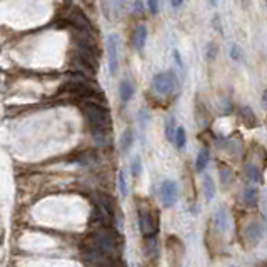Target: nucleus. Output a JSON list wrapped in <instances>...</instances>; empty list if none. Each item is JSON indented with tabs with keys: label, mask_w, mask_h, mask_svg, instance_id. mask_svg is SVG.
I'll use <instances>...</instances> for the list:
<instances>
[{
	"label": "nucleus",
	"mask_w": 267,
	"mask_h": 267,
	"mask_svg": "<svg viewBox=\"0 0 267 267\" xmlns=\"http://www.w3.org/2000/svg\"><path fill=\"white\" fill-rule=\"evenodd\" d=\"M242 199H244V204L247 207H256L257 205V191H256V187H247V189H244Z\"/></svg>",
	"instance_id": "nucleus-15"
},
{
	"label": "nucleus",
	"mask_w": 267,
	"mask_h": 267,
	"mask_svg": "<svg viewBox=\"0 0 267 267\" xmlns=\"http://www.w3.org/2000/svg\"><path fill=\"white\" fill-rule=\"evenodd\" d=\"M175 118L174 117H169L167 122H165V137H167L170 142H174V135H175Z\"/></svg>",
	"instance_id": "nucleus-20"
},
{
	"label": "nucleus",
	"mask_w": 267,
	"mask_h": 267,
	"mask_svg": "<svg viewBox=\"0 0 267 267\" xmlns=\"http://www.w3.org/2000/svg\"><path fill=\"white\" fill-rule=\"evenodd\" d=\"M107 57H109V70L112 75L118 70V39L117 35H110L107 39Z\"/></svg>",
	"instance_id": "nucleus-6"
},
{
	"label": "nucleus",
	"mask_w": 267,
	"mask_h": 267,
	"mask_svg": "<svg viewBox=\"0 0 267 267\" xmlns=\"http://www.w3.org/2000/svg\"><path fill=\"white\" fill-rule=\"evenodd\" d=\"M262 234H264V229H262V224L259 222H251L247 225L246 229V237L249 242H252V244H257V242L262 239Z\"/></svg>",
	"instance_id": "nucleus-7"
},
{
	"label": "nucleus",
	"mask_w": 267,
	"mask_h": 267,
	"mask_svg": "<svg viewBox=\"0 0 267 267\" xmlns=\"http://www.w3.org/2000/svg\"><path fill=\"white\" fill-rule=\"evenodd\" d=\"M177 194H179V189H177V184L174 181H164L160 184V200H162L164 207L174 205Z\"/></svg>",
	"instance_id": "nucleus-5"
},
{
	"label": "nucleus",
	"mask_w": 267,
	"mask_h": 267,
	"mask_svg": "<svg viewBox=\"0 0 267 267\" xmlns=\"http://www.w3.org/2000/svg\"><path fill=\"white\" fill-rule=\"evenodd\" d=\"M145 246H144V251L147 254V257H157L159 254V242L156 239V235H151V237H145Z\"/></svg>",
	"instance_id": "nucleus-12"
},
{
	"label": "nucleus",
	"mask_w": 267,
	"mask_h": 267,
	"mask_svg": "<svg viewBox=\"0 0 267 267\" xmlns=\"http://www.w3.org/2000/svg\"><path fill=\"white\" fill-rule=\"evenodd\" d=\"M139 227L144 237L156 235L159 230V214L151 207H140L139 209Z\"/></svg>",
	"instance_id": "nucleus-2"
},
{
	"label": "nucleus",
	"mask_w": 267,
	"mask_h": 267,
	"mask_svg": "<svg viewBox=\"0 0 267 267\" xmlns=\"http://www.w3.org/2000/svg\"><path fill=\"white\" fill-rule=\"evenodd\" d=\"M117 186H118V192H121L122 197H127L129 195V187H127V175L126 172L121 170L117 175Z\"/></svg>",
	"instance_id": "nucleus-17"
},
{
	"label": "nucleus",
	"mask_w": 267,
	"mask_h": 267,
	"mask_svg": "<svg viewBox=\"0 0 267 267\" xmlns=\"http://www.w3.org/2000/svg\"><path fill=\"white\" fill-rule=\"evenodd\" d=\"M147 7H149L151 14H157V10H159V0H147Z\"/></svg>",
	"instance_id": "nucleus-25"
},
{
	"label": "nucleus",
	"mask_w": 267,
	"mask_h": 267,
	"mask_svg": "<svg viewBox=\"0 0 267 267\" xmlns=\"http://www.w3.org/2000/svg\"><path fill=\"white\" fill-rule=\"evenodd\" d=\"M217 2H219V0H211V5H214V7H216Z\"/></svg>",
	"instance_id": "nucleus-29"
},
{
	"label": "nucleus",
	"mask_w": 267,
	"mask_h": 267,
	"mask_svg": "<svg viewBox=\"0 0 267 267\" xmlns=\"http://www.w3.org/2000/svg\"><path fill=\"white\" fill-rule=\"evenodd\" d=\"M170 4H172V7L174 9H179L181 5L184 4V0H170Z\"/></svg>",
	"instance_id": "nucleus-26"
},
{
	"label": "nucleus",
	"mask_w": 267,
	"mask_h": 267,
	"mask_svg": "<svg viewBox=\"0 0 267 267\" xmlns=\"http://www.w3.org/2000/svg\"><path fill=\"white\" fill-rule=\"evenodd\" d=\"M118 96H121V100L124 104L129 102L134 96V85L130 80H122L121 85H118Z\"/></svg>",
	"instance_id": "nucleus-10"
},
{
	"label": "nucleus",
	"mask_w": 267,
	"mask_h": 267,
	"mask_svg": "<svg viewBox=\"0 0 267 267\" xmlns=\"http://www.w3.org/2000/svg\"><path fill=\"white\" fill-rule=\"evenodd\" d=\"M264 217H265V227H267V194L264 197Z\"/></svg>",
	"instance_id": "nucleus-27"
},
{
	"label": "nucleus",
	"mask_w": 267,
	"mask_h": 267,
	"mask_svg": "<svg viewBox=\"0 0 267 267\" xmlns=\"http://www.w3.org/2000/svg\"><path fill=\"white\" fill-rule=\"evenodd\" d=\"M134 47L137 50H144L145 42H147V27L145 25H139L134 32Z\"/></svg>",
	"instance_id": "nucleus-9"
},
{
	"label": "nucleus",
	"mask_w": 267,
	"mask_h": 267,
	"mask_svg": "<svg viewBox=\"0 0 267 267\" xmlns=\"http://www.w3.org/2000/svg\"><path fill=\"white\" fill-rule=\"evenodd\" d=\"M242 2H247V0H242Z\"/></svg>",
	"instance_id": "nucleus-30"
},
{
	"label": "nucleus",
	"mask_w": 267,
	"mask_h": 267,
	"mask_svg": "<svg viewBox=\"0 0 267 267\" xmlns=\"http://www.w3.org/2000/svg\"><path fill=\"white\" fill-rule=\"evenodd\" d=\"M134 130L132 129H127V130H124V134H122V137H121V151L124 154H127L130 151V147H132L134 144Z\"/></svg>",
	"instance_id": "nucleus-11"
},
{
	"label": "nucleus",
	"mask_w": 267,
	"mask_h": 267,
	"mask_svg": "<svg viewBox=\"0 0 267 267\" xmlns=\"http://www.w3.org/2000/svg\"><path fill=\"white\" fill-rule=\"evenodd\" d=\"M174 84H175V77L172 72H159L157 75H154L152 85L154 91L160 96H169V94L174 91Z\"/></svg>",
	"instance_id": "nucleus-3"
},
{
	"label": "nucleus",
	"mask_w": 267,
	"mask_h": 267,
	"mask_svg": "<svg viewBox=\"0 0 267 267\" xmlns=\"http://www.w3.org/2000/svg\"><path fill=\"white\" fill-rule=\"evenodd\" d=\"M214 224H216V227L221 230V232H225L229 227V214L227 211L224 209V207H221L219 211H216V214H214Z\"/></svg>",
	"instance_id": "nucleus-8"
},
{
	"label": "nucleus",
	"mask_w": 267,
	"mask_h": 267,
	"mask_svg": "<svg viewBox=\"0 0 267 267\" xmlns=\"http://www.w3.org/2000/svg\"><path fill=\"white\" fill-rule=\"evenodd\" d=\"M137 118H139L140 127H142V129H145L147 124L151 122V114H149V110H147V109H142V110H139Z\"/></svg>",
	"instance_id": "nucleus-22"
},
{
	"label": "nucleus",
	"mask_w": 267,
	"mask_h": 267,
	"mask_svg": "<svg viewBox=\"0 0 267 267\" xmlns=\"http://www.w3.org/2000/svg\"><path fill=\"white\" fill-rule=\"evenodd\" d=\"M207 164H209V151L205 149V147H202V149L199 151L197 154V160H195V169H197V172H204Z\"/></svg>",
	"instance_id": "nucleus-14"
},
{
	"label": "nucleus",
	"mask_w": 267,
	"mask_h": 267,
	"mask_svg": "<svg viewBox=\"0 0 267 267\" xmlns=\"http://www.w3.org/2000/svg\"><path fill=\"white\" fill-rule=\"evenodd\" d=\"M186 140H187L186 129H184V127H177L175 135H174V144H175L177 149H184V145H186Z\"/></svg>",
	"instance_id": "nucleus-18"
},
{
	"label": "nucleus",
	"mask_w": 267,
	"mask_h": 267,
	"mask_svg": "<svg viewBox=\"0 0 267 267\" xmlns=\"http://www.w3.org/2000/svg\"><path fill=\"white\" fill-rule=\"evenodd\" d=\"M130 172H132L134 177H139L142 174V160H140V157H134L132 164H130Z\"/></svg>",
	"instance_id": "nucleus-21"
},
{
	"label": "nucleus",
	"mask_w": 267,
	"mask_h": 267,
	"mask_svg": "<svg viewBox=\"0 0 267 267\" xmlns=\"http://www.w3.org/2000/svg\"><path fill=\"white\" fill-rule=\"evenodd\" d=\"M241 53L242 50L239 49V45H235V44L230 45V57H232L234 61H241Z\"/></svg>",
	"instance_id": "nucleus-24"
},
{
	"label": "nucleus",
	"mask_w": 267,
	"mask_h": 267,
	"mask_svg": "<svg viewBox=\"0 0 267 267\" xmlns=\"http://www.w3.org/2000/svg\"><path fill=\"white\" fill-rule=\"evenodd\" d=\"M262 107H264V109H267V88L262 94Z\"/></svg>",
	"instance_id": "nucleus-28"
},
{
	"label": "nucleus",
	"mask_w": 267,
	"mask_h": 267,
	"mask_svg": "<svg viewBox=\"0 0 267 267\" xmlns=\"http://www.w3.org/2000/svg\"><path fill=\"white\" fill-rule=\"evenodd\" d=\"M241 115H242V118H244V122H246L247 127H254L257 124L256 115H254V112H252L251 107H247V105L242 107V109H241Z\"/></svg>",
	"instance_id": "nucleus-16"
},
{
	"label": "nucleus",
	"mask_w": 267,
	"mask_h": 267,
	"mask_svg": "<svg viewBox=\"0 0 267 267\" xmlns=\"http://www.w3.org/2000/svg\"><path fill=\"white\" fill-rule=\"evenodd\" d=\"M246 170H247V175H249V179H251V181H254V182H262V175H260V169L257 167V165L247 164L246 165Z\"/></svg>",
	"instance_id": "nucleus-19"
},
{
	"label": "nucleus",
	"mask_w": 267,
	"mask_h": 267,
	"mask_svg": "<svg viewBox=\"0 0 267 267\" xmlns=\"http://www.w3.org/2000/svg\"><path fill=\"white\" fill-rule=\"evenodd\" d=\"M82 112L91 126L92 134L96 137H107L112 130V117L109 109L105 107L102 100L96 97H88L82 104Z\"/></svg>",
	"instance_id": "nucleus-1"
},
{
	"label": "nucleus",
	"mask_w": 267,
	"mask_h": 267,
	"mask_svg": "<svg viewBox=\"0 0 267 267\" xmlns=\"http://www.w3.org/2000/svg\"><path fill=\"white\" fill-rule=\"evenodd\" d=\"M221 181H222V184H227L232 181V169L230 167H225V165H221Z\"/></svg>",
	"instance_id": "nucleus-23"
},
{
	"label": "nucleus",
	"mask_w": 267,
	"mask_h": 267,
	"mask_svg": "<svg viewBox=\"0 0 267 267\" xmlns=\"http://www.w3.org/2000/svg\"><path fill=\"white\" fill-rule=\"evenodd\" d=\"M204 195H205L207 202H209V200H212L214 195H216V184H214L212 177L209 174L204 175Z\"/></svg>",
	"instance_id": "nucleus-13"
},
{
	"label": "nucleus",
	"mask_w": 267,
	"mask_h": 267,
	"mask_svg": "<svg viewBox=\"0 0 267 267\" xmlns=\"http://www.w3.org/2000/svg\"><path fill=\"white\" fill-rule=\"evenodd\" d=\"M67 20L70 22V25H74L77 31H85L94 34V25L92 22L87 19V15L80 9H70L67 14Z\"/></svg>",
	"instance_id": "nucleus-4"
}]
</instances>
